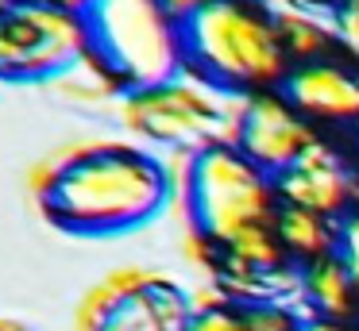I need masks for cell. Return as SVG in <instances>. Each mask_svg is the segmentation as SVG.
Returning <instances> with one entry per match:
<instances>
[{
    "instance_id": "603a6c76",
    "label": "cell",
    "mask_w": 359,
    "mask_h": 331,
    "mask_svg": "<svg viewBox=\"0 0 359 331\" xmlns=\"http://www.w3.org/2000/svg\"><path fill=\"white\" fill-rule=\"evenodd\" d=\"M163 4H166V12H170L174 20H186V15L194 12V8H201L205 0H163Z\"/></svg>"
},
{
    "instance_id": "8fae6325",
    "label": "cell",
    "mask_w": 359,
    "mask_h": 331,
    "mask_svg": "<svg viewBox=\"0 0 359 331\" xmlns=\"http://www.w3.org/2000/svg\"><path fill=\"white\" fill-rule=\"evenodd\" d=\"M47 85L62 100H70V104H78V108H104V112H112V104H116L120 92H124V81H120V77L112 73V69L104 66L93 50H86L78 62H70V66H66L62 73H55Z\"/></svg>"
},
{
    "instance_id": "7a4b0ae2",
    "label": "cell",
    "mask_w": 359,
    "mask_h": 331,
    "mask_svg": "<svg viewBox=\"0 0 359 331\" xmlns=\"http://www.w3.org/2000/svg\"><path fill=\"white\" fill-rule=\"evenodd\" d=\"M248 108V89H224L197 69L182 66L163 85L124 89L109 115L120 131L147 143L209 150V146H240Z\"/></svg>"
},
{
    "instance_id": "5b68a950",
    "label": "cell",
    "mask_w": 359,
    "mask_h": 331,
    "mask_svg": "<svg viewBox=\"0 0 359 331\" xmlns=\"http://www.w3.org/2000/svg\"><path fill=\"white\" fill-rule=\"evenodd\" d=\"M271 181L266 174L240 150V146H209L197 150L194 166V197L189 220L212 239L232 243L240 231L271 220Z\"/></svg>"
},
{
    "instance_id": "7402d4cb",
    "label": "cell",
    "mask_w": 359,
    "mask_h": 331,
    "mask_svg": "<svg viewBox=\"0 0 359 331\" xmlns=\"http://www.w3.org/2000/svg\"><path fill=\"white\" fill-rule=\"evenodd\" d=\"M236 323H240V320L220 308V312H209V316H194L186 331H236Z\"/></svg>"
},
{
    "instance_id": "cb8c5ba5",
    "label": "cell",
    "mask_w": 359,
    "mask_h": 331,
    "mask_svg": "<svg viewBox=\"0 0 359 331\" xmlns=\"http://www.w3.org/2000/svg\"><path fill=\"white\" fill-rule=\"evenodd\" d=\"M50 4H58L62 12H74V15H86V8L93 4V0H50Z\"/></svg>"
},
{
    "instance_id": "44dd1931",
    "label": "cell",
    "mask_w": 359,
    "mask_h": 331,
    "mask_svg": "<svg viewBox=\"0 0 359 331\" xmlns=\"http://www.w3.org/2000/svg\"><path fill=\"white\" fill-rule=\"evenodd\" d=\"M336 38L359 58V4L355 0H344L340 4V15H336Z\"/></svg>"
},
{
    "instance_id": "8992f818",
    "label": "cell",
    "mask_w": 359,
    "mask_h": 331,
    "mask_svg": "<svg viewBox=\"0 0 359 331\" xmlns=\"http://www.w3.org/2000/svg\"><path fill=\"white\" fill-rule=\"evenodd\" d=\"M89 50L86 20L50 0H16L0 15V77L50 81Z\"/></svg>"
},
{
    "instance_id": "e0dca14e",
    "label": "cell",
    "mask_w": 359,
    "mask_h": 331,
    "mask_svg": "<svg viewBox=\"0 0 359 331\" xmlns=\"http://www.w3.org/2000/svg\"><path fill=\"white\" fill-rule=\"evenodd\" d=\"M178 251H182V262H186L189 269H197V274H212V239L205 235L194 220L182 227Z\"/></svg>"
},
{
    "instance_id": "9a60e30c",
    "label": "cell",
    "mask_w": 359,
    "mask_h": 331,
    "mask_svg": "<svg viewBox=\"0 0 359 331\" xmlns=\"http://www.w3.org/2000/svg\"><path fill=\"white\" fill-rule=\"evenodd\" d=\"M228 266L232 269H274L282 266V251L274 243V235L266 231V223L248 227L228 243Z\"/></svg>"
},
{
    "instance_id": "4316f807",
    "label": "cell",
    "mask_w": 359,
    "mask_h": 331,
    "mask_svg": "<svg viewBox=\"0 0 359 331\" xmlns=\"http://www.w3.org/2000/svg\"><path fill=\"white\" fill-rule=\"evenodd\" d=\"M12 4H16V0H0V15L8 12V8H12Z\"/></svg>"
},
{
    "instance_id": "ffe728a7",
    "label": "cell",
    "mask_w": 359,
    "mask_h": 331,
    "mask_svg": "<svg viewBox=\"0 0 359 331\" xmlns=\"http://www.w3.org/2000/svg\"><path fill=\"white\" fill-rule=\"evenodd\" d=\"M243 323H248V331H294L297 328L294 316L274 308V304H251Z\"/></svg>"
},
{
    "instance_id": "484cf974",
    "label": "cell",
    "mask_w": 359,
    "mask_h": 331,
    "mask_svg": "<svg viewBox=\"0 0 359 331\" xmlns=\"http://www.w3.org/2000/svg\"><path fill=\"white\" fill-rule=\"evenodd\" d=\"M0 331H27L24 323H16V320H4V316H0Z\"/></svg>"
},
{
    "instance_id": "6da1fadb",
    "label": "cell",
    "mask_w": 359,
    "mask_h": 331,
    "mask_svg": "<svg viewBox=\"0 0 359 331\" xmlns=\"http://www.w3.org/2000/svg\"><path fill=\"white\" fill-rule=\"evenodd\" d=\"M39 204L70 235H124L166 212V177L158 154L104 139L50 177Z\"/></svg>"
},
{
    "instance_id": "2e32d148",
    "label": "cell",
    "mask_w": 359,
    "mask_h": 331,
    "mask_svg": "<svg viewBox=\"0 0 359 331\" xmlns=\"http://www.w3.org/2000/svg\"><path fill=\"white\" fill-rule=\"evenodd\" d=\"M97 331H170V328L158 320L155 304H151L147 289H143V293H132V297L120 300V304L104 316V323Z\"/></svg>"
},
{
    "instance_id": "d4e9b609",
    "label": "cell",
    "mask_w": 359,
    "mask_h": 331,
    "mask_svg": "<svg viewBox=\"0 0 359 331\" xmlns=\"http://www.w3.org/2000/svg\"><path fill=\"white\" fill-rule=\"evenodd\" d=\"M294 331H340L332 320H309V323H297Z\"/></svg>"
},
{
    "instance_id": "52a82bcc",
    "label": "cell",
    "mask_w": 359,
    "mask_h": 331,
    "mask_svg": "<svg viewBox=\"0 0 359 331\" xmlns=\"http://www.w3.org/2000/svg\"><path fill=\"white\" fill-rule=\"evenodd\" d=\"M274 192L286 204L309 208V212H320V216H336L351 200H359V177L344 166V158L332 146L313 139L302 150V158L274 177Z\"/></svg>"
},
{
    "instance_id": "30bf717a",
    "label": "cell",
    "mask_w": 359,
    "mask_h": 331,
    "mask_svg": "<svg viewBox=\"0 0 359 331\" xmlns=\"http://www.w3.org/2000/svg\"><path fill=\"white\" fill-rule=\"evenodd\" d=\"M163 277H170V274H166V269H151V266H116V269H109L101 281L89 285V289L81 293L78 308H74V320H70V331H97L104 323V316H109L124 297L151 289V285L163 281Z\"/></svg>"
},
{
    "instance_id": "d6986e66",
    "label": "cell",
    "mask_w": 359,
    "mask_h": 331,
    "mask_svg": "<svg viewBox=\"0 0 359 331\" xmlns=\"http://www.w3.org/2000/svg\"><path fill=\"white\" fill-rule=\"evenodd\" d=\"M336 258L348 266L351 281L359 289V216H348V220L336 223Z\"/></svg>"
},
{
    "instance_id": "7c38bea8",
    "label": "cell",
    "mask_w": 359,
    "mask_h": 331,
    "mask_svg": "<svg viewBox=\"0 0 359 331\" xmlns=\"http://www.w3.org/2000/svg\"><path fill=\"white\" fill-rule=\"evenodd\" d=\"M351 289H355V281H351L348 266L340 258H332V254L313 258L305 266V293H309L317 312L332 316V320L348 316L351 312Z\"/></svg>"
},
{
    "instance_id": "ba28073f",
    "label": "cell",
    "mask_w": 359,
    "mask_h": 331,
    "mask_svg": "<svg viewBox=\"0 0 359 331\" xmlns=\"http://www.w3.org/2000/svg\"><path fill=\"white\" fill-rule=\"evenodd\" d=\"M309 143H313V131L305 127V120L294 112V104L286 97H251L240 150L263 174L278 177L282 169H290L302 158V150Z\"/></svg>"
},
{
    "instance_id": "277c9868",
    "label": "cell",
    "mask_w": 359,
    "mask_h": 331,
    "mask_svg": "<svg viewBox=\"0 0 359 331\" xmlns=\"http://www.w3.org/2000/svg\"><path fill=\"white\" fill-rule=\"evenodd\" d=\"M89 50L128 85L147 89L178 73L182 35L163 0H93L86 8Z\"/></svg>"
},
{
    "instance_id": "ac0fdd59",
    "label": "cell",
    "mask_w": 359,
    "mask_h": 331,
    "mask_svg": "<svg viewBox=\"0 0 359 331\" xmlns=\"http://www.w3.org/2000/svg\"><path fill=\"white\" fill-rule=\"evenodd\" d=\"M186 300H189V312L194 316H209L228 304V289L220 285L217 274H201V281H194L186 289Z\"/></svg>"
},
{
    "instance_id": "4fadbf2b",
    "label": "cell",
    "mask_w": 359,
    "mask_h": 331,
    "mask_svg": "<svg viewBox=\"0 0 359 331\" xmlns=\"http://www.w3.org/2000/svg\"><path fill=\"white\" fill-rule=\"evenodd\" d=\"M278 239L297 254H309V258H325L336 246V223H328V216L309 212V208L286 204L278 212Z\"/></svg>"
},
{
    "instance_id": "5bb4252c",
    "label": "cell",
    "mask_w": 359,
    "mask_h": 331,
    "mask_svg": "<svg viewBox=\"0 0 359 331\" xmlns=\"http://www.w3.org/2000/svg\"><path fill=\"white\" fill-rule=\"evenodd\" d=\"M274 27H278V38H282V46H286V54H294V58H313V54H320L336 38V15L328 20V15L294 12V15H278Z\"/></svg>"
},
{
    "instance_id": "9c48e42d",
    "label": "cell",
    "mask_w": 359,
    "mask_h": 331,
    "mask_svg": "<svg viewBox=\"0 0 359 331\" xmlns=\"http://www.w3.org/2000/svg\"><path fill=\"white\" fill-rule=\"evenodd\" d=\"M286 100L305 115L320 120H355L359 115V77L340 66H302L282 81Z\"/></svg>"
},
{
    "instance_id": "3957f363",
    "label": "cell",
    "mask_w": 359,
    "mask_h": 331,
    "mask_svg": "<svg viewBox=\"0 0 359 331\" xmlns=\"http://www.w3.org/2000/svg\"><path fill=\"white\" fill-rule=\"evenodd\" d=\"M182 62L224 89L286 81V46L271 12L243 0H205L178 20Z\"/></svg>"
}]
</instances>
